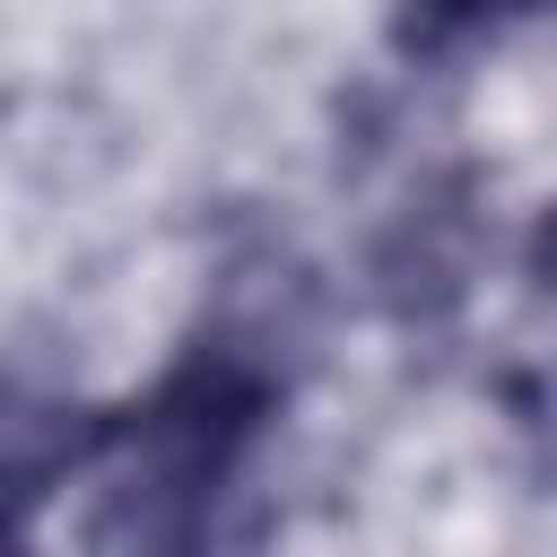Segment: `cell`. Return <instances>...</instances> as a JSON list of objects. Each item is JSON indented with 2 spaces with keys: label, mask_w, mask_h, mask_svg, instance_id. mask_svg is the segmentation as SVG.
<instances>
[{
  "label": "cell",
  "mask_w": 557,
  "mask_h": 557,
  "mask_svg": "<svg viewBox=\"0 0 557 557\" xmlns=\"http://www.w3.org/2000/svg\"><path fill=\"white\" fill-rule=\"evenodd\" d=\"M426 35H470V26H505V17H531L548 0H409Z\"/></svg>",
  "instance_id": "7a4b0ae2"
},
{
  "label": "cell",
  "mask_w": 557,
  "mask_h": 557,
  "mask_svg": "<svg viewBox=\"0 0 557 557\" xmlns=\"http://www.w3.org/2000/svg\"><path fill=\"white\" fill-rule=\"evenodd\" d=\"M261 409H270V374L235 348H200L191 366L165 374V392L148 409H131V426L113 435L122 444V522H131V557L139 548H191L218 487L235 479L244 444L261 435Z\"/></svg>",
  "instance_id": "6da1fadb"
}]
</instances>
